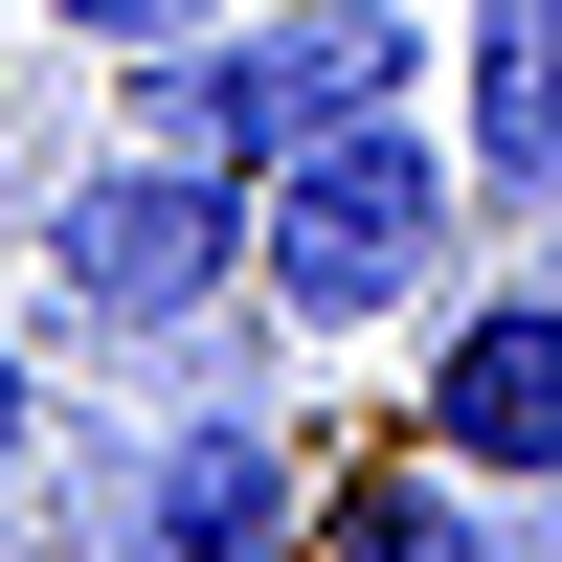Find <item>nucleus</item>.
Returning a JSON list of instances; mask_svg holds the SVG:
<instances>
[{"label": "nucleus", "mask_w": 562, "mask_h": 562, "mask_svg": "<svg viewBox=\"0 0 562 562\" xmlns=\"http://www.w3.org/2000/svg\"><path fill=\"white\" fill-rule=\"evenodd\" d=\"M23 473H45V360L0 338V518H23Z\"/></svg>", "instance_id": "9"}, {"label": "nucleus", "mask_w": 562, "mask_h": 562, "mask_svg": "<svg viewBox=\"0 0 562 562\" xmlns=\"http://www.w3.org/2000/svg\"><path fill=\"white\" fill-rule=\"evenodd\" d=\"M405 68H428V23H405V0H270V23L225 0L203 45H135L113 113L158 135V158H225V180H248V158H293L315 113H383Z\"/></svg>", "instance_id": "2"}, {"label": "nucleus", "mask_w": 562, "mask_h": 562, "mask_svg": "<svg viewBox=\"0 0 562 562\" xmlns=\"http://www.w3.org/2000/svg\"><path fill=\"white\" fill-rule=\"evenodd\" d=\"M428 450H450L473 495H562V270L450 293V338H428Z\"/></svg>", "instance_id": "5"}, {"label": "nucleus", "mask_w": 562, "mask_h": 562, "mask_svg": "<svg viewBox=\"0 0 562 562\" xmlns=\"http://www.w3.org/2000/svg\"><path fill=\"white\" fill-rule=\"evenodd\" d=\"M450 90H473V203H562V0H450Z\"/></svg>", "instance_id": "6"}, {"label": "nucleus", "mask_w": 562, "mask_h": 562, "mask_svg": "<svg viewBox=\"0 0 562 562\" xmlns=\"http://www.w3.org/2000/svg\"><path fill=\"white\" fill-rule=\"evenodd\" d=\"M45 293L90 315V338H180V315H225L248 293V180L225 158H90L68 203H45Z\"/></svg>", "instance_id": "3"}, {"label": "nucleus", "mask_w": 562, "mask_h": 562, "mask_svg": "<svg viewBox=\"0 0 562 562\" xmlns=\"http://www.w3.org/2000/svg\"><path fill=\"white\" fill-rule=\"evenodd\" d=\"M450 203H473V158H450L428 113H315L293 158H248V293L293 315V338H405V315L450 293Z\"/></svg>", "instance_id": "1"}, {"label": "nucleus", "mask_w": 562, "mask_h": 562, "mask_svg": "<svg viewBox=\"0 0 562 562\" xmlns=\"http://www.w3.org/2000/svg\"><path fill=\"white\" fill-rule=\"evenodd\" d=\"M315 518V450L248 428V405H180V428L113 450V518H90V562H293Z\"/></svg>", "instance_id": "4"}, {"label": "nucleus", "mask_w": 562, "mask_h": 562, "mask_svg": "<svg viewBox=\"0 0 562 562\" xmlns=\"http://www.w3.org/2000/svg\"><path fill=\"white\" fill-rule=\"evenodd\" d=\"M45 23H68V45H113V68H135V45H203L225 0H45Z\"/></svg>", "instance_id": "8"}, {"label": "nucleus", "mask_w": 562, "mask_h": 562, "mask_svg": "<svg viewBox=\"0 0 562 562\" xmlns=\"http://www.w3.org/2000/svg\"><path fill=\"white\" fill-rule=\"evenodd\" d=\"M293 540H315V562H495V495L450 473V450H428V473H315Z\"/></svg>", "instance_id": "7"}]
</instances>
